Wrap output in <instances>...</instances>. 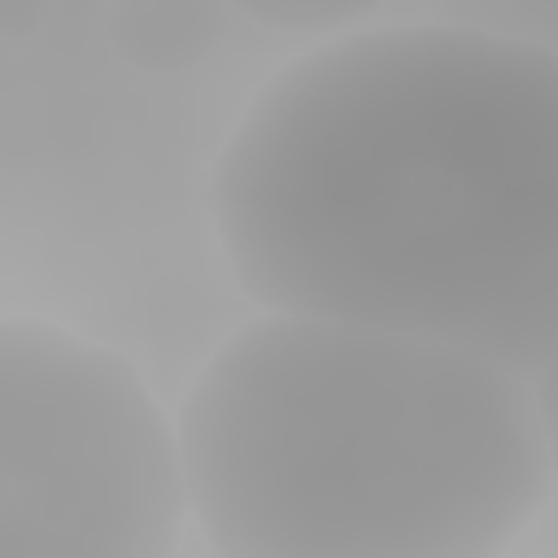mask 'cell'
I'll return each instance as SVG.
<instances>
[{"instance_id":"obj_1","label":"cell","mask_w":558,"mask_h":558,"mask_svg":"<svg viewBox=\"0 0 558 558\" xmlns=\"http://www.w3.org/2000/svg\"><path fill=\"white\" fill-rule=\"evenodd\" d=\"M209 205L275 314L554 371L558 57L536 39L384 26L296 57L227 140Z\"/></svg>"},{"instance_id":"obj_2","label":"cell","mask_w":558,"mask_h":558,"mask_svg":"<svg viewBox=\"0 0 558 558\" xmlns=\"http://www.w3.org/2000/svg\"><path fill=\"white\" fill-rule=\"evenodd\" d=\"M174 449L222 558H493L554 488L549 379L270 310L205 362Z\"/></svg>"},{"instance_id":"obj_3","label":"cell","mask_w":558,"mask_h":558,"mask_svg":"<svg viewBox=\"0 0 558 558\" xmlns=\"http://www.w3.org/2000/svg\"><path fill=\"white\" fill-rule=\"evenodd\" d=\"M187 506L174 423L113 349L0 318V554L166 558Z\"/></svg>"},{"instance_id":"obj_4","label":"cell","mask_w":558,"mask_h":558,"mask_svg":"<svg viewBox=\"0 0 558 558\" xmlns=\"http://www.w3.org/2000/svg\"><path fill=\"white\" fill-rule=\"evenodd\" d=\"M105 31L126 65L183 74L218 52L227 17L218 0H113Z\"/></svg>"},{"instance_id":"obj_5","label":"cell","mask_w":558,"mask_h":558,"mask_svg":"<svg viewBox=\"0 0 558 558\" xmlns=\"http://www.w3.org/2000/svg\"><path fill=\"white\" fill-rule=\"evenodd\" d=\"M244 17L270 31H340L371 13L379 0H227Z\"/></svg>"}]
</instances>
